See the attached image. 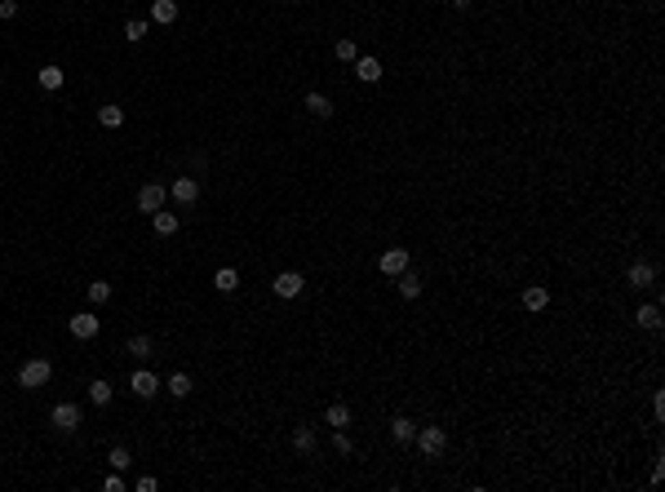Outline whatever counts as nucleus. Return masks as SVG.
Masks as SVG:
<instances>
[{
	"label": "nucleus",
	"mask_w": 665,
	"mask_h": 492,
	"mask_svg": "<svg viewBox=\"0 0 665 492\" xmlns=\"http://www.w3.org/2000/svg\"><path fill=\"white\" fill-rule=\"evenodd\" d=\"M395 280H399V293H404V297H408V302H413V297H421V275H417V271H413V267H408V271H404V275H395Z\"/></svg>",
	"instance_id": "19"
},
{
	"label": "nucleus",
	"mask_w": 665,
	"mask_h": 492,
	"mask_svg": "<svg viewBox=\"0 0 665 492\" xmlns=\"http://www.w3.org/2000/svg\"><path fill=\"white\" fill-rule=\"evenodd\" d=\"M324 426H333V430H346V426H351V408H346V404H329V413H324Z\"/></svg>",
	"instance_id": "16"
},
{
	"label": "nucleus",
	"mask_w": 665,
	"mask_h": 492,
	"mask_svg": "<svg viewBox=\"0 0 665 492\" xmlns=\"http://www.w3.org/2000/svg\"><path fill=\"white\" fill-rule=\"evenodd\" d=\"M107 466H111V470H129V466H134V457H129L125 443H116V448L107 452Z\"/></svg>",
	"instance_id": "24"
},
{
	"label": "nucleus",
	"mask_w": 665,
	"mask_h": 492,
	"mask_svg": "<svg viewBox=\"0 0 665 492\" xmlns=\"http://www.w3.org/2000/svg\"><path fill=\"white\" fill-rule=\"evenodd\" d=\"M333 452H337V457H351V434H346V430L333 434Z\"/></svg>",
	"instance_id": "31"
},
{
	"label": "nucleus",
	"mask_w": 665,
	"mask_h": 492,
	"mask_svg": "<svg viewBox=\"0 0 665 492\" xmlns=\"http://www.w3.org/2000/svg\"><path fill=\"white\" fill-rule=\"evenodd\" d=\"M14 14H18V0H0V23H9Z\"/></svg>",
	"instance_id": "32"
},
{
	"label": "nucleus",
	"mask_w": 665,
	"mask_h": 492,
	"mask_svg": "<svg viewBox=\"0 0 665 492\" xmlns=\"http://www.w3.org/2000/svg\"><path fill=\"white\" fill-rule=\"evenodd\" d=\"M390 434H395V443H413L417 421L413 417H395V421H390Z\"/></svg>",
	"instance_id": "17"
},
{
	"label": "nucleus",
	"mask_w": 665,
	"mask_h": 492,
	"mask_svg": "<svg viewBox=\"0 0 665 492\" xmlns=\"http://www.w3.org/2000/svg\"><path fill=\"white\" fill-rule=\"evenodd\" d=\"M168 395H173V399H186V395H191V377L173 373V377H168Z\"/></svg>",
	"instance_id": "26"
},
{
	"label": "nucleus",
	"mask_w": 665,
	"mask_h": 492,
	"mask_svg": "<svg viewBox=\"0 0 665 492\" xmlns=\"http://www.w3.org/2000/svg\"><path fill=\"white\" fill-rule=\"evenodd\" d=\"M634 324L648 328V333H657V328H661V306H639V310H634Z\"/></svg>",
	"instance_id": "15"
},
{
	"label": "nucleus",
	"mask_w": 665,
	"mask_h": 492,
	"mask_svg": "<svg viewBox=\"0 0 665 492\" xmlns=\"http://www.w3.org/2000/svg\"><path fill=\"white\" fill-rule=\"evenodd\" d=\"M168 200H173V204H195V200H200V182H195V177H173Z\"/></svg>",
	"instance_id": "8"
},
{
	"label": "nucleus",
	"mask_w": 665,
	"mask_h": 492,
	"mask_svg": "<svg viewBox=\"0 0 665 492\" xmlns=\"http://www.w3.org/2000/svg\"><path fill=\"white\" fill-rule=\"evenodd\" d=\"M49 377H53L49 359H27V364L18 368V386H23V391H40V386H49Z\"/></svg>",
	"instance_id": "1"
},
{
	"label": "nucleus",
	"mask_w": 665,
	"mask_h": 492,
	"mask_svg": "<svg viewBox=\"0 0 665 492\" xmlns=\"http://www.w3.org/2000/svg\"><path fill=\"white\" fill-rule=\"evenodd\" d=\"M49 421H53V430H62V434H76V430H80V404H53Z\"/></svg>",
	"instance_id": "3"
},
{
	"label": "nucleus",
	"mask_w": 665,
	"mask_h": 492,
	"mask_svg": "<svg viewBox=\"0 0 665 492\" xmlns=\"http://www.w3.org/2000/svg\"><path fill=\"white\" fill-rule=\"evenodd\" d=\"M147 32H151V27H147L142 18H129V23H125V40H129V45H142Z\"/></svg>",
	"instance_id": "27"
},
{
	"label": "nucleus",
	"mask_w": 665,
	"mask_h": 492,
	"mask_svg": "<svg viewBox=\"0 0 665 492\" xmlns=\"http://www.w3.org/2000/svg\"><path fill=\"white\" fill-rule=\"evenodd\" d=\"M213 284H218V293H236V288H240V275H236L231 267H222L218 275H213Z\"/></svg>",
	"instance_id": "25"
},
{
	"label": "nucleus",
	"mask_w": 665,
	"mask_h": 492,
	"mask_svg": "<svg viewBox=\"0 0 665 492\" xmlns=\"http://www.w3.org/2000/svg\"><path fill=\"white\" fill-rule=\"evenodd\" d=\"M523 306H528V310H546L550 306V288H546V284H528V288H523Z\"/></svg>",
	"instance_id": "11"
},
{
	"label": "nucleus",
	"mask_w": 665,
	"mask_h": 492,
	"mask_svg": "<svg viewBox=\"0 0 665 492\" xmlns=\"http://www.w3.org/2000/svg\"><path fill=\"white\" fill-rule=\"evenodd\" d=\"M413 439H417V448L426 452V457H444V448H448V430H444V426H421Z\"/></svg>",
	"instance_id": "2"
},
{
	"label": "nucleus",
	"mask_w": 665,
	"mask_h": 492,
	"mask_svg": "<svg viewBox=\"0 0 665 492\" xmlns=\"http://www.w3.org/2000/svg\"><path fill=\"white\" fill-rule=\"evenodd\" d=\"M355 75H360L364 84H377L381 80V62L377 58H355Z\"/></svg>",
	"instance_id": "13"
},
{
	"label": "nucleus",
	"mask_w": 665,
	"mask_h": 492,
	"mask_svg": "<svg viewBox=\"0 0 665 492\" xmlns=\"http://www.w3.org/2000/svg\"><path fill=\"white\" fill-rule=\"evenodd\" d=\"M129 391H134V395H138V399H151V395H155V391H160V377H155V373H151V368H138V373H134V377H129Z\"/></svg>",
	"instance_id": "7"
},
{
	"label": "nucleus",
	"mask_w": 665,
	"mask_h": 492,
	"mask_svg": "<svg viewBox=\"0 0 665 492\" xmlns=\"http://www.w3.org/2000/svg\"><path fill=\"white\" fill-rule=\"evenodd\" d=\"M164 200H168V191H164L160 182H147L142 191H138V209H142V213H160Z\"/></svg>",
	"instance_id": "6"
},
{
	"label": "nucleus",
	"mask_w": 665,
	"mask_h": 492,
	"mask_svg": "<svg viewBox=\"0 0 665 492\" xmlns=\"http://www.w3.org/2000/svg\"><path fill=\"white\" fill-rule=\"evenodd\" d=\"M67 324H71V337H76V342H93V337H98V328H102L93 310H80V315H71Z\"/></svg>",
	"instance_id": "5"
},
{
	"label": "nucleus",
	"mask_w": 665,
	"mask_h": 492,
	"mask_svg": "<svg viewBox=\"0 0 665 492\" xmlns=\"http://www.w3.org/2000/svg\"><path fill=\"white\" fill-rule=\"evenodd\" d=\"M271 288H275V297H297V293H302L306 288V280L302 275H297V271H279V275H275V284H271Z\"/></svg>",
	"instance_id": "9"
},
{
	"label": "nucleus",
	"mask_w": 665,
	"mask_h": 492,
	"mask_svg": "<svg viewBox=\"0 0 665 492\" xmlns=\"http://www.w3.org/2000/svg\"><path fill=\"white\" fill-rule=\"evenodd\" d=\"M306 111H311L315 120H329L333 116V102L324 98V93H306Z\"/></svg>",
	"instance_id": "18"
},
{
	"label": "nucleus",
	"mask_w": 665,
	"mask_h": 492,
	"mask_svg": "<svg viewBox=\"0 0 665 492\" xmlns=\"http://www.w3.org/2000/svg\"><path fill=\"white\" fill-rule=\"evenodd\" d=\"M36 80H40V89H45V93L62 89V67H53V62H49V67H40V75H36Z\"/></svg>",
	"instance_id": "22"
},
{
	"label": "nucleus",
	"mask_w": 665,
	"mask_h": 492,
	"mask_svg": "<svg viewBox=\"0 0 665 492\" xmlns=\"http://www.w3.org/2000/svg\"><path fill=\"white\" fill-rule=\"evenodd\" d=\"M293 452L297 457H311L315 452V426H297L293 430Z\"/></svg>",
	"instance_id": "12"
},
{
	"label": "nucleus",
	"mask_w": 665,
	"mask_h": 492,
	"mask_svg": "<svg viewBox=\"0 0 665 492\" xmlns=\"http://www.w3.org/2000/svg\"><path fill=\"white\" fill-rule=\"evenodd\" d=\"M102 488H107V492H125V479H120V470H116V475H107V484H102Z\"/></svg>",
	"instance_id": "33"
},
{
	"label": "nucleus",
	"mask_w": 665,
	"mask_h": 492,
	"mask_svg": "<svg viewBox=\"0 0 665 492\" xmlns=\"http://www.w3.org/2000/svg\"><path fill=\"white\" fill-rule=\"evenodd\" d=\"M448 5H453V9H470L475 0H448Z\"/></svg>",
	"instance_id": "35"
},
{
	"label": "nucleus",
	"mask_w": 665,
	"mask_h": 492,
	"mask_svg": "<svg viewBox=\"0 0 665 492\" xmlns=\"http://www.w3.org/2000/svg\"><path fill=\"white\" fill-rule=\"evenodd\" d=\"M333 53H337L342 62H355V58H360V49H355V40H346V36H342V40L333 45Z\"/></svg>",
	"instance_id": "30"
},
{
	"label": "nucleus",
	"mask_w": 665,
	"mask_h": 492,
	"mask_svg": "<svg viewBox=\"0 0 665 492\" xmlns=\"http://www.w3.org/2000/svg\"><path fill=\"white\" fill-rule=\"evenodd\" d=\"M151 226H155V235H177V213H151Z\"/></svg>",
	"instance_id": "23"
},
{
	"label": "nucleus",
	"mask_w": 665,
	"mask_h": 492,
	"mask_svg": "<svg viewBox=\"0 0 665 492\" xmlns=\"http://www.w3.org/2000/svg\"><path fill=\"white\" fill-rule=\"evenodd\" d=\"M155 488H160V484H155L151 475H142V479H138V492H155Z\"/></svg>",
	"instance_id": "34"
},
{
	"label": "nucleus",
	"mask_w": 665,
	"mask_h": 492,
	"mask_svg": "<svg viewBox=\"0 0 665 492\" xmlns=\"http://www.w3.org/2000/svg\"><path fill=\"white\" fill-rule=\"evenodd\" d=\"M107 297H111V284H107V280H93V284H89V302H93V306H102Z\"/></svg>",
	"instance_id": "29"
},
{
	"label": "nucleus",
	"mask_w": 665,
	"mask_h": 492,
	"mask_svg": "<svg viewBox=\"0 0 665 492\" xmlns=\"http://www.w3.org/2000/svg\"><path fill=\"white\" fill-rule=\"evenodd\" d=\"M625 284H630V288H652V284H657V267H652V262H634V267L625 271Z\"/></svg>",
	"instance_id": "10"
},
{
	"label": "nucleus",
	"mask_w": 665,
	"mask_h": 492,
	"mask_svg": "<svg viewBox=\"0 0 665 492\" xmlns=\"http://www.w3.org/2000/svg\"><path fill=\"white\" fill-rule=\"evenodd\" d=\"M89 404H93V408H107V404H111V382H102V377L89 382Z\"/></svg>",
	"instance_id": "21"
},
{
	"label": "nucleus",
	"mask_w": 665,
	"mask_h": 492,
	"mask_svg": "<svg viewBox=\"0 0 665 492\" xmlns=\"http://www.w3.org/2000/svg\"><path fill=\"white\" fill-rule=\"evenodd\" d=\"M129 355H138V359H147V355H151V337H147V333H138V337H129Z\"/></svg>",
	"instance_id": "28"
},
{
	"label": "nucleus",
	"mask_w": 665,
	"mask_h": 492,
	"mask_svg": "<svg viewBox=\"0 0 665 492\" xmlns=\"http://www.w3.org/2000/svg\"><path fill=\"white\" fill-rule=\"evenodd\" d=\"M408 267H413L408 249H386V253L377 258V271H381V275H390V280H395V275H404Z\"/></svg>",
	"instance_id": "4"
},
{
	"label": "nucleus",
	"mask_w": 665,
	"mask_h": 492,
	"mask_svg": "<svg viewBox=\"0 0 665 492\" xmlns=\"http://www.w3.org/2000/svg\"><path fill=\"white\" fill-rule=\"evenodd\" d=\"M98 125L102 129H120V125H125V107H116V102L98 107Z\"/></svg>",
	"instance_id": "14"
},
{
	"label": "nucleus",
	"mask_w": 665,
	"mask_h": 492,
	"mask_svg": "<svg viewBox=\"0 0 665 492\" xmlns=\"http://www.w3.org/2000/svg\"><path fill=\"white\" fill-rule=\"evenodd\" d=\"M151 18H155V23H177V0H155V5H151Z\"/></svg>",
	"instance_id": "20"
}]
</instances>
